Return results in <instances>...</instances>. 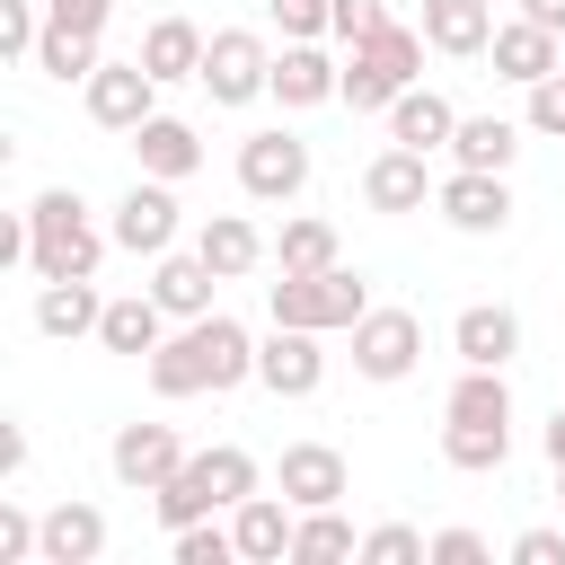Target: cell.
I'll return each mask as SVG.
<instances>
[{
  "label": "cell",
  "instance_id": "16",
  "mask_svg": "<svg viewBox=\"0 0 565 565\" xmlns=\"http://www.w3.org/2000/svg\"><path fill=\"white\" fill-rule=\"evenodd\" d=\"M362 203L371 212H424L433 203V177H424V150H406V141H388L371 168H362Z\"/></svg>",
  "mask_w": 565,
  "mask_h": 565
},
{
  "label": "cell",
  "instance_id": "1",
  "mask_svg": "<svg viewBox=\"0 0 565 565\" xmlns=\"http://www.w3.org/2000/svg\"><path fill=\"white\" fill-rule=\"evenodd\" d=\"M106 247H115V230H97L71 185H44L26 203V274L35 282H79V274L106 265Z\"/></svg>",
  "mask_w": 565,
  "mask_h": 565
},
{
  "label": "cell",
  "instance_id": "19",
  "mask_svg": "<svg viewBox=\"0 0 565 565\" xmlns=\"http://www.w3.org/2000/svg\"><path fill=\"white\" fill-rule=\"evenodd\" d=\"M132 159H141V177H168V185H185V177L203 168V132H194L185 115H150V124L132 132Z\"/></svg>",
  "mask_w": 565,
  "mask_h": 565
},
{
  "label": "cell",
  "instance_id": "9",
  "mask_svg": "<svg viewBox=\"0 0 565 565\" xmlns=\"http://www.w3.org/2000/svg\"><path fill=\"white\" fill-rule=\"evenodd\" d=\"M106 230H115L124 256H168V247H177V185H168V177H132Z\"/></svg>",
  "mask_w": 565,
  "mask_h": 565
},
{
  "label": "cell",
  "instance_id": "2",
  "mask_svg": "<svg viewBox=\"0 0 565 565\" xmlns=\"http://www.w3.org/2000/svg\"><path fill=\"white\" fill-rule=\"evenodd\" d=\"M424 79V26H380V35H362L353 53H344V106L353 115H388L406 88Z\"/></svg>",
  "mask_w": 565,
  "mask_h": 565
},
{
  "label": "cell",
  "instance_id": "25",
  "mask_svg": "<svg viewBox=\"0 0 565 565\" xmlns=\"http://www.w3.org/2000/svg\"><path fill=\"white\" fill-rule=\"evenodd\" d=\"M194 247H203V265H212L221 282H238V274H256V265L274 256V247L256 238V221H247V212H212V221L194 230Z\"/></svg>",
  "mask_w": 565,
  "mask_h": 565
},
{
  "label": "cell",
  "instance_id": "45",
  "mask_svg": "<svg viewBox=\"0 0 565 565\" xmlns=\"http://www.w3.org/2000/svg\"><path fill=\"white\" fill-rule=\"evenodd\" d=\"M512 565H565V530H521L512 539Z\"/></svg>",
  "mask_w": 565,
  "mask_h": 565
},
{
  "label": "cell",
  "instance_id": "48",
  "mask_svg": "<svg viewBox=\"0 0 565 565\" xmlns=\"http://www.w3.org/2000/svg\"><path fill=\"white\" fill-rule=\"evenodd\" d=\"M521 18H539V26H556V35H565V0H521Z\"/></svg>",
  "mask_w": 565,
  "mask_h": 565
},
{
  "label": "cell",
  "instance_id": "23",
  "mask_svg": "<svg viewBox=\"0 0 565 565\" xmlns=\"http://www.w3.org/2000/svg\"><path fill=\"white\" fill-rule=\"evenodd\" d=\"M97 318H106L97 274H79V282H35V335L71 344V335H97Z\"/></svg>",
  "mask_w": 565,
  "mask_h": 565
},
{
  "label": "cell",
  "instance_id": "14",
  "mask_svg": "<svg viewBox=\"0 0 565 565\" xmlns=\"http://www.w3.org/2000/svg\"><path fill=\"white\" fill-rule=\"evenodd\" d=\"M238 530V565H291V530H300V503L291 494H247L230 512Z\"/></svg>",
  "mask_w": 565,
  "mask_h": 565
},
{
  "label": "cell",
  "instance_id": "21",
  "mask_svg": "<svg viewBox=\"0 0 565 565\" xmlns=\"http://www.w3.org/2000/svg\"><path fill=\"white\" fill-rule=\"evenodd\" d=\"M203 26L194 18H150V35H141V71L159 79V88H177V79H203Z\"/></svg>",
  "mask_w": 565,
  "mask_h": 565
},
{
  "label": "cell",
  "instance_id": "5",
  "mask_svg": "<svg viewBox=\"0 0 565 565\" xmlns=\"http://www.w3.org/2000/svg\"><path fill=\"white\" fill-rule=\"evenodd\" d=\"M79 106H88L97 132H141V124L159 115V79L141 71V53H132V62H97L88 88H79Z\"/></svg>",
  "mask_w": 565,
  "mask_h": 565
},
{
  "label": "cell",
  "instance_id": "37",
  "mask_svg": "<svg viewBox=\"0 0 565 565\" xmlns=\"http://www.w3.org/2000/svg\"><path fill=\"white\" fill-rule=\"evenodd\" d=\"M168 547H177V565H238L230 521H185V530H168Z\"/></svg>",
  "mask_w": 565,
  "mask_h": 565
},
{
  "label": "cell",
  "instance_id": "4",
  "mask_svg": "<svg viewBox=\"0 0 565 565\" xmlns=\"http://www.w3.org/2000/svg\"><path fill=\"white\" fill-rule=\"evenodd\" d=\"M203 88H212V106H256V97H274V44H265L256 26H221V35L203 44Z\"/></svg>",
  "mask_w": 565,
  "mask_h": 565
},
{
  "label": "cell",
  "instance_id": "22",
  "mask_svg": "<svg viewBox=\"0 0 565 565\" xmlns=\"http://www.w3.org/2000/svg\"><path fill=\"white\" fill-rule=\"evenodd\" d=\"M450 132H459V106H450L441 88H424V79L388 106V141H406V150H424V159H433V150H450Z\"/></svg>",
  "mask_w": 565,
  "mask_h": 565
},
{
  "label": "cell",
  "instance_id": "47",
  "mask_svg": "<svg viewBox=\"0 0 565 565\" xmlns=\"http://www.w3.org/2000/svg\"><path fill=\"white\" fill-rule=\"evenodd\" d=\"M539 441H547V468H565V406L547 415V433H539Z\"/></svg>",
  "mask_w": 565,
  "mask_h": 565
},
{
  "label": "cell",
  "instance_id": "13",
  "mask_svg": "<svg viewBox=\"0 0 565 565\" xmlns=\"http://www.w3.org/2000/svg\"><path fill=\"white\" fill-rule=\"evenodd\" d=\"M494 79H512V88H539L547 71H565V35L556 26H539V18H512V26H494Z\"/></svg>",
  "mask_w": 565,
  "mask_h": 565
},
{
  "label": "cell",
  "instance_id": "29",
  "mask_svg": "<svg viewBox=\"0 0 565 565\" xmlns=\"http://www.w3.org/2000/svg\"><path fill=\"white\" fill-rule=\"evenodd\" d=\"M194 477L212 486V503H221V512H238V503L265 486V468H256L238 441H212V450H194Z\"/></svg>",
  "mask_w": 565,
  "mask_h": 565
},
{
  "label": "cell",
  "instance_id": "35",
  "mask_svg": "<svg viewBox=\"0 0 565 565\" xmlns=\"http://www.w3.org/2000/svg\"><path fill=\"white\" fill-rule=\"evenodd\" d=\"M106 53H97V35H62V26H44V44H35V71L44 79H62V88H88V71H97Z\"/></svg>",
  "mask_w": 565,
  "mask_h": 565
},
{
  "label": "cell",
  "instance_id": "49",
  "mask_svg": "<svg viewBox=\"0 0 565 565\" xmlns=\"http://www.w3.org/2000/svg\"><path fill=\"white\" fill-rule=\"evenodd\" d=\"M556 503H565V468H556Z\"/></svg>",
  "mask_w": 565,
  "mask_h": 565
},
{
  "label": "cell",
  "instance_id": "12",
  "mask_svg": "<svg viewBox=\"0 0 565 565\" xmlns=\"http://www.w3.org/2000/svg\"><path fill=\"white\" fill-rule=\"evenodd\" d=\"M256 380H265L274 397H318V380H327L318 327H274V335L256 344Z\"/></svg>",
  "mask_w": 565,
  "mask_h": 565
},
{
  "label": "cell",
  "instance_id": "10",
  "mask_svg": "<svg viewBox=\"0 0 565 565\" xmlns=\"http://www.w3.org/2000/svg\"><path fill=\"white\" fill-rule=\"evenodd\" d=\"M106 468H115V486H132V494H159V486L185 468V441H177L168 424H124V433L106 441Z\"/></svg>",
  "mask_w": 565,
  "mask_h": 565
},
{
  "label": "cell",
  "instance_id": "11",
  "mask_svg": "<svg viewBox=\"0 0 565 565\" xmlns=\"http://www.w3.org/2000/svg\"><path fill=\"white\" fill-rule=\"evenodd\" d=\"M450 353H459L468 371H512V353H521V318H512L503 300H468V309L450 318Z\"/></svg>",
  "mask_w": 565,
  "mask_h": 565
},
{
  "label": "cell",
  "instance_id": "41",
  "mask_svg": "<svg viewBox=\"0 0 565 565\" xmlns=\"http://www.w3.org/2000/svg\"><path fill=\"white\" fill-rule=\"evenodd\" d=\"M106 18H115V0H44V26H62V35H106Z\"/></svg>",
  "mask_w": 565,
  "mask_h": 565
},
{
  "label": "cell",
  "instance_id": "46",
  "mask_svg": "<svg viewBox=\"0 0 565 565\" xmlns=\"http://www.w3.org/2000/svg\"><path fill=\"white\" fill-rule=\"evenodd\" d=\"M18 468H26V433L9 424V433H0V477H18Z\"/></svg>",
  "mask_w": 565,
  "mask_h": 565
},
{
  "label": "cell",
  "instance_id": "32",
  "mask_svg": "<svg viewBox=\"0 0 565 565\" xmlns=\"http://www.w3.org/2000/svg\"><path fill=\"white\" fill-rule=\"evenodd\" d=\"M441 459L468 477H494L512 459V424H441Z\"/></svg>",
  "mask_w": 565,
  "mask_h": 565
},
{
  "label": "cell",
  "instance_id": "33",
  "mask_svg": "<svg viewBox=\"0 0 565 565\" xmlns=\"http://www.w3.org/2000/svg\"><path fill=\"white\" fill-rule=\"evenodd\" d=\"M335 556H362V539H353V521H344L335 503H318V512H300V530H291V565H335Z\"/></svg>",
  "mask_w": 565,
  "mask_h": 565
},
{
  "label": "cell",
  "instance_id": "20",
  "mask_svg": "<svg viewBox=\"0 0 565 565\" xmlns=\"http://www.w3.org/2000/svg\"><path fill=\"white\" fill-rule=\"evenodd\" d=\"M97 344H106V353H132V362H150V353L168 344V309H159V291H124V300H106V318H97Z\"/></svg>",
  "mask_w": 565,
  "mask_h": 565
},
{
  "label": "cell",
  "instance_id": "28",
  "mask_svg": "<svg viewBox=\"0 0 565 565\" xmlns=\"http://www.w3.org/2000/svg\"><path fill=\"white\" fill-rule=\"evenodd\" d=\"M450 159H459V168H494V177H512V159H521V124H503V115H459Z\"/></svg>",
  "mask_w": 565,
  "mask_h": 565
},
{
  "label": "cell",
  "instance_id": "30",
  "mask_svg": "<svg viewBox=\"0 0 565 565\" xmlns=\"http://www.w3.org/2000/svg\"><path fill=\"white\" fill-rule=\"evenodd\" d=\"M141 371H150V388H159V397H203V388H212V371H203V344H194V327H185V335H168V344H159V353H150Z\"/></svg>",
  "mask_w": 565,
  "mask_h": 565
},
{
  "label": "cell",
  "instance_id": "34",
  "mask_svg": "<svg viewBox=\"0 0 565 565\" xmlns=\"http://www.w3.org/2000/svg\"><path fill=\"white\" fill-rule=\"evenodd\" d=\"M274 265H282V274H318V265H344V256H335V221H318V212L282 221V238H274Z\"/></svg>",
  "mask_w": 565,
  "mask_h": 565
},
{
  "label": "cell",
  "instance_id": "43",
  "mask_svg": "<svg viewBox=\"0 0 565 565\" xmlns=\"http://www.w3.org/2000/svg\"><path fill=\"white\" fill-rule=\"evenodd\" d=\"M530 132H547V141H565V71H547V79L530 88Z\"/></svg>",
  "mask_w": 565,
  "mask_h": 565
},
{
  "label": "cell",
  "instance_id": "24",
  "mask_svg": "<svg viewBox=\"0 0 565 565\" xmlns=\"http://www.w3.org/2000/svg\"><path fill=\"white\" fill-rule=\"evenodd\" d=\"M424 44L450 53V62L486 53L494 44V0H424Z\"/></svg>",
  "mask_w": 565,
  "mask_h": 565
},
{
  "label": "cell",
  "instance_id": "18",
  "mask_svg": "<svg viewBox=\"0 0 565 565\" xmlns=\"http://www.w3.org/2000/svg\"><path fill=\"white\" fill-rule=\"evenodd\" d=\"M327 97H344V62H327L318 35L309 44H282L274 53V106H327Z\"/></svg>",
  "mask_w": 565,
  "mask_h": 565
},
{
  "label": "cell",
  "instance_id": "36",
  "mask_svg": "<svg viewBox=\"0 0 565 565\" xmlns=\"http://www.w3.org/2000/svg\"><path fill=\"white\" fill-rule=\"evenodd\" d=\"M150 503H159V521H168V530H185V521H212V512H221V503H212V486L194 477V459H185V468H177Z\"/></svg>",
  "mask_w": 565,
  "mask_h": 565
},
{
  "label": "cell",
  "instance_id": "15",
  "mask_svg": "<svg viewBox=\"0 0 565 565\" xmlns=\"http://www.w3.org/2000/svg\"><path fill=\"white\" fill-rule=\"evenodd\" d=\"M274 486H282L300 512H318V503H344L353 477H344V450H335V441H291L282 468H274Z\"/></svg>",
  "mask_w": 565,
  "mask_h": 565
},
{
  "label": "cell",
  "instance_id": "39",
  "mask_svg": "<svg viewBox=\"0 0 565 565\" xmlns=\"http://www.w3.org/2000/svg\"><path fill=\"white\" fill-rule=\"evenodd\" d=\"M35 44H44V0H0V53L35 62Z\"/></svg>",
  "mask_w": 565,
  "mask_h": 565
},
{
  "label": "cell",
  "instance_id": "40",
  "mask_svg": "<svg viewBox=\"0 0 565 565\" xmlns=\"http://www.w3.org/2000/svg\"><path fill=\"white\" fill-rule=\"evenodd\" d=\"M265 18L282 26V44H309V35H327L335 0H265Z\"/></svg>",
  "mask_w": 565,
  "mask_h": 565
},
{
  "label": "cell",
  "instance_id": "17",
  "mask_svg": "<svg viewBox=\"0 0 565 565\" xmlns=\"http://www.w3.org/2000/svg\"><path fill=\"white\" fill-rule=\"evenodd\" d=\"M97 556H106V512L79 503V494H62V503L44 512V547H35V565H97Z\"/></svg>",
  "mask_w": 565,
  "mask_h": 565
},
{
  "label": "cell",
  "instance_id": "27",
  "mask_svg": "<svg viewBox=\"0 0 565 565\" xmlns=\"http://www.w3.org/2000/svg\"><path fill=\"white\" fill-rule=\"evenodd\" d=\"M185 327H194V344H203V371H212V388H238V380H256V335H247L238 318L203 309V318H185Z\"/></svg>",
  "mask_w": 565,
  "mask_h": 565
},
{
  "label": "cell",
  "instance_id": "6",
  "mask_svg": "<svg viewBox=\"0 0 565 565\" xmlns=\"http://www.w3.org/2000/svg\"><path fill=\"white\" fill-rule=\"evenodd\" d=\"M300 185H309V141L300 132L274 124V132H247L238 141V194L247 203H291Z\"/></svg>",
  "mask_w": 565,
  "mask_h": 565
},
{
  "label": "cell",
  "instance_id": "8",
  "mask_svg": "<svg viewBox=\"0 0 565 565\" xmlns=\"http://www.w3.org/2000/svg\"><path fill=\"white\" fill-rule=\"evenodd\" d=\"M415 362H424V318H415V309H362V318H353V371H362V380L388 388V380H406Z\"/></svg>",
  "mask_w": 565,
  "mask_h": 565
},
{
  "label": "cell",
  "instance_id": "38",
  "mask_svg": "<svg viewBox=\"0 0 565 565\" xmlns=\"http://www.w3.org/2000/svg\"><path fill=\"white\" fill-rule=\"evenodd\" d=\"M362 565H433V539L406 521H380V530H362Z\"/></svg>",
  "mask_w": 565,
  "mask_h": 565
},
{
  "label": "cell",
  "instance_id": "3",
  "mask_svg": "<svg viewBox=\"0 0 565 565\" xmlns=\"http://www.w3.org/2000/svg\"><path fill=\"white\" fill-rule=\"evenodd\" d=\"M265 309H274V327H318V335H335V327H353V318L371 309V282H362L353 265L282 274V282H265Z\"/></svg>",
  "mask_w": 565,
  "mask_h": 565
},
{
  "label": "cell",
  "instance_id": "42",
  "mask_svg": "<svg viewBox=\"0 0 565 565\" xmlns=\"http://www.w3.org/2000/svg\"><path fill=\"white\" fill-rule=\"evenodd\" d=\"M380 26H388V0H335V18H327V35H344V44H362Z\"/></svg>",
  "mask_w": 565,
  "mask_h": 565
},
{
  "label": "cell",
  "instance_id": "44",
  "mask_svg": "<svg viewBox=\"0 0 565 565\" xmlns=\"http://www.w3.org/2000/svg\"><path fill=\"white\" fill-rule=\"evenodd\" d=\"M494 547L477 539V530H433V565H486Z\"/></svg>",
  "mask_w": 565,
  "mask_h": 565
},
{
  "label": "cell",
  "instance_id": "7",
  "mask_svg": "<svg viewBox=\"0 0 565 565\" xmlns=\"http://www.w3.org/2000/svg\"><path fill=\"white\" fill-rule=\"evenodd\" d=\"M433 212H441L459 238H503V230H512V185H503L494 168H450V177L433 185Z\"/></svg>",
  "mask_w": 565,
  "mask_h": 565
},
{
  "label": "cell",
  "instance_id": "26",
  "mask_svg": "<svg viewBox=\"0 0 565 565\" xmlns=\"http://www.w3.org/2000/svg\"><path fill=\"white\" fill-rule=\"evenodd\" d=\"M212 282H221V274L203 265V247H185V256H177V247L150 256V291H159L168 318H203V309H212Z\"/></svg>",
  "mask_w": 565,
  "mask_h": 565
},
{
  "label": "cell",
  "instance_id": "31",
  "mask_svg": "<svg viewBox=\"0 0 565 565\" xmlns=\"http://www.w3.org/2000/svg\"><path fill=\"white\" fill-rule=\"evenodd\" d=\"M441 415H450V424H512V388H503V371H468V362H459Z\"/></svg>",
  "mask_w": 565,
  "mask_h": 565
}]
</instances>
